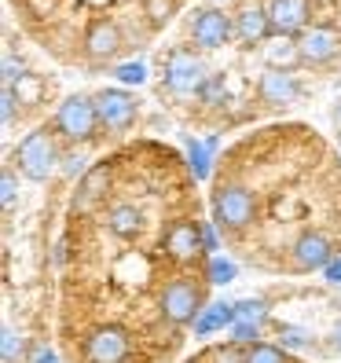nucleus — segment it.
<instances>
[{"mask_svg":"<svg viewBox=\"0 0 341 363\" xmlns=\"http://www.w3.org/2000/svg\"><path fill=\"white\" fill-rule=\"evenodd\" d=\"M257 92H261V99H264V103L283 106V103H294V99H297V81H294V74H290V70L268 67V70L261 74V81H257Z\"/></svg>","mask_w":341,"mask_h":363,"instance_id":"4468645a","label":"nucleus"},{"mask_svg":"<svg viewBox=\"0 0 341 363\" xmlns=\"http://www.w3.org/2000/svg\"><path fill=\"white\" fill-rule=\"evenodd\" d=\"M165 89L169 92H177V96H199L206 89V67H202V59L191 52V48H173L165 59Z\"/></svg>","mask_w":341,"mask_h":363,"instance_id":"20e7f679","label":"nucleus"},{"mask_svg":"<svg viewBox=\"0 0 341 363\" xmlns=\"http://www.w3.org/2000/svg\"><path fill=\"white\" fill-rule=\"evenodd\" d=\"M235 37L242 45H261L272 37V18L264 4H246L235 11Z\"/></svg>","mask_w":341,"mask_h":363,"instance_id":"ddd939ff","label":"nucleus"},{"mask_svg":"<svg viewBox=\"0 0 341 363\" xmlns=\"http://www.w3.org/2000/svg\"><path fill=\"white\" fill-rule=\"evenodd\" d=\"M199 96H202V99H206L209 106H217V103H220V99L228 96V89H224V77H220V74H209V81H206V89H202Z\"/></svg>","mask_w":341,"mask_h":363,"instance_id":"393cba45","label":"nucleus"},{"mask_svg":"<svg viewBox=\"0 0 341 363\" xmlns=\"http://www.w3.org/2000/svg\"><path fill=\"white\" fill-rule=\"evenodd\" d=\"M15 195H18V180L11 169H4L0 173V202H4V209H15Z\"/></svg>","mask_w":341,"mask_h":363,"instance_id":"b1692460","label":"nucleus"},{"mask_svg":"<svg viewBox=\"0 0 341 363\" xmlns=\"http://www.w3.org/2000/svg\"><path fill=\"white\" fill-rule=\"evenodd\" d=\"M257 213V199L250 195V187L242 184H220L213 191V224L224 231H246Z\"/></svg>","mask_w":341,"mask_h":363,"instance_id":"f03ea898","label":"nucleus"},{"mask_svg":"<svg viewBox=\"0 0 341 363\" xmlns=\"http://www.w3.org/2000/svg\"><path fill=\"white\" fill-rule=\"evenodd\" d=\"M337 52H341V37L330 26H312L297 37V59L312 62V67H323V62H330Z\"/></svg>","mask_w":341,"mask_h":363,"instance_id":"9d476101","label":"nucleus"},{"mask_svg":"<svg viewBox=\"0 0 341 363\" xmlns=\"http://www.w3.org/2000/svg\"><path fill=\"white\" fill-rule=\"evenodd\" d=\"M0 356H4V363H15L18 356H23V337H18L11 327H4V341H0Z\"/></svg>","mask_w":341,"mask_h":363,"instance_id":"5701e85b","label":"nucleus"},{"mask_svg":"<svg viewBox=\"0 0 341 363\" xmlns=\"http://www.w3.org/2000/svg\"><path fill=\"white\" fill-rule=\"evenodd\" d=\"M330 261H334V246L323 231H305L290 246V264L297 272H327Z\"/></svg>","mask_w":341,"mask_h":363,"instance_id":"1a4fd4ad","label":"nucleus"},{"mask_svg":"<svg viewBox=\"0 0 341 363\" xmlns=\"http://www.w3.org/2000/svg\"><path fill=\"white\" fill-rule=\"evenodd\" d=\"M220 327H235V305H209L202 308V315L195 319V334H213V330H220Z\"/></svg>","mask_w":341,"mask_h":363,"instance_id":"a211bd4d","label":"nucleus"},{"mask_svg":"<svg viewBox=\"0 0 341 363\" xmlns=\"http://www.w3.org/2000/svg\"><path fill=\"white\" fill-rule=\"evenodd\" d=\"M231 33H235V15H224L217 8H202V11H195V18H191V40L206 52L228 45Z\"/></svg>","mask_w":341,"mask_h":363,"instance_id":"0eeeda50","label":"nucleus"},{"mask_svg":"<svg viewBox=\"0 0 341 363\" xmlns=\"http://www.w3.org/2000/svg\"><path fill=\"white\" fill-rule=\"evenodd\" d=\"M202 224H191V220H177L173 228L165 231V253L173 257L177 264H187L202 253Z\"/></svg>","mask_w":341,"mask_h":363,"instance_id":"9b49d317","label":"nucleus"},{"mask_svg":"<svg viewBox=\"0 0 341 363\" xmlns=\"http://www.w3.org/2000/svg\"><path fill=\"white\" fill-rule=\"evenodd\" d=\"M114 74H118V81H125V84H143V81H147L143 62H121Z\"/></svg>","mask_w":341,"mask_h":363,"instance_id":"cd10ccee","label":"nucleus"},{"mask_svg":"<svg viewBox=\"0 0 341 363\" xmlns=\"http://www.w3.org/2000/svg\"><path fill=\"white\" fill-rule=\"evenodd\" d=\"M118 48H121V30H118V23H106V18H99V23L89 26V37H84V52H89V59H111Z\"/></svg>","mask_w":341,"mask_h":363,"instance_id":"2eb2a0df","label":"nucleus"},{"mask_svg":"<svg viewBox=\"0 0 341 363\" xmlns=\"http://www.w3.org/2000/svg\"><path fill=\"white\" fill-rule=\"evenodd\" d=\"M15 162H18V173H23L26 180H33V184H45V180L55 173V169H59L62 155H59V143H55V136H52L48 129H37V133H30L23 143H18Z\"/></svg>","mask_w":341,"mask_h":363,"instance_id":"f257e3e1","label":"nucleus"},{"mask_svg":"<svg viewBox=\"0 0 341 363\" xmlns=\"http://www.w3.org/2000/svg\"><path fill=\"white\" fill-rule=\"evenodd\" d=\"M187 151H191V169H195V177L206 180V177H209V155H206V147H202L199 140H191Z\"/></svg>","mask_w":341,"mask_h":363,"instance_id":"4be33fe9","label":"nucleus"},{"mask_svg":"<svg viewBox=\"0 0 341 363\" xmlns=\"http://www.w3.org/2000/svg\"><path fill=\"white\" fill-rule=\"evenodd\" d=\"M323 275H327V283H341V257H334V261L327 264Z\"/></svg>","mask_w":341,"mask_h":363,"instance_id":"473e14b6","label":"nucleus"},{"mask_svg":"<svg viewBox=\"0 0 341 363\" xmlns=\"http://www.w3.org/2000/svg\"><path fill=\"white\" fill-rule=\"evenodd\" d=\"M133 352V337L121 327H96L84 337V363H125Z\"/></svg>","mask_w":341,"mask_h":363,"instance_id":"423d86ee","label":"nucleus"},{"mask_svg":"<svg viewBox=\"0 0 341 363\" xmlns=\"http://www.w3.org/2000/svg\"><path fill=\"white\" fill-rule=\"evenodd\" d=\"M264 8H268L275 37H301L305 33V23H308L305 0H268Z\"/></svg>","mask_w":341,"mask_h":363,"instance_id":"f8f14e48","label":"nucleus"},{"mask_svg":"<svg viewBox=\"0 0 341 363\" xmlns=\"http://www.w3.org/2000/svg\"><path fill=\"white\" fill-rule=\"evenodd\" d=\"M173 0H147V15H151V23L155 26H162V23H169L173 18Z\"/></svg>","mask_w":341,"mask_h":363,"instance_id":"bb28decb","label":"nucleus"},{"mask_svg":"<svg viewBox=\"0 0 341 363\" xmlns=\"http://www.w3.org/2000/svg\"><path fill=\"white\" fill-rule=\"evenodd\" d=\"M106 184H111V165H96V169H89V173L81 177V184H77L74 209H77V213H89V209L103 199Z\"/></svg>","mask_w":341,"mask_h":363,"instance_id":"dca6fc26","label":"nucleus"},{"mask_svg":"<svg viewBox=\"0 0 341 363\" xmlns=\"http://www.w3.org/2000/svg\"><path fill=\"white\" fill-rule=\"evenodd\" d=\"M106 228H111V235H118V239H136L143 231V213L129 202H118V206L106 209Z\"/></svg>","mask_w":341,"mask_h":363,"instance_id":"f3484780","label":"nucleus"},{"mask_svg":"<svg viewBox=\"0 0 341 363\" xmlns=\"http://www.w3.org/2000/svg\"><path fill=\"white\" fill-rule=\"evenodd\" d=\"M279 337H283V349H301L308 345V334L301 327H279Z\"/></svg>","mask_w":341,"mask_h":363,"instance_id":"c85d7f7f","label":"nucleus"},{"mask_svg":"<svg viewBox=\"0 0 341 363\" xmlns=\"http://www.w3.org/2000/svg\"><path fill=\"white\" fill-rule=\"evenodd\" d=\"M99 129V114H96V99L92 96H70L55 114V133L67 143H89Z\"/></svg>","mask_w":341,"mask_h":363,"instance_id":"7ed1b4c3","label":"nucleus"},{"mask_svg":"<svg viewBox=\"0 0 341 363\" xmlns=\"http://www.w3.org/2000/svg\"><path fill=\"white\" fill-rule=\"evenodd\" d=\"M158 308H162V315L169 319V323H177V327L195 323V319L202 315V294L191 279H173L162 290Z\"/></svg>","mask_w":341,"mask_h":363,"instance_id":"39448f33","label":"nucleus"},{"mask_svg":"<svg viewBox=\"0 0 341 363\" xmlns=\"http://www.w3.org/2000/svg\"><path fill=\"white\" fill-rule=\"evenodd\" d=\"M235 264H231V261H224V257H213L209 261V283H217V286H224V283H231V279H235Z\"/></svg>","mask_w":341,"mask_h":363,"instance_id":"412c9836","label":"nucleus"},{"mask_svg":"<svg viewBox=\"0 0 341 363\" xmlns=\"http://www.w3.org/2000/svg\"><path fill=\"white\" fill-rule=\"evenodd\" d=\"M62 173L74 180V177H84L89 169H84V158H81V155H70V158H62Z\"/></svg>","mask_w":341,"mask_h":363,"instance_id":"c756f323","label":"nucleus"},{"mask_svg":"<svg viewBox=\"0 0 341 363\" xmlns=\"http://www.w3.org/2000/svg\"><path fill=\"white\" fill-rule=\"evenodd\" d=\"M96 99V114H99V129L106 133H125L136 121V99L121 89H103Z\"/></svg>","mask_w":341,"mask_h":363,"instance_id":"6e6552de","label":"nucleus"},{"mask_svg":"<svg viewBox=\"0 0 341 363\" xmlns=\"http://www.w3.org/2000/svg\"><path fill=\"white\" fill-rule=\"evenodd\" d=\"M4 106H0V114H4V125H11L15 118V84H4V99H0Z\"/></svg>","mask_w":341,"mask_h":363,"instance_id":"7c9ffc66","label":"nucleus"},{"mask_svg":"<svg viewBox=\"0 0 341 363\" xmlns=\"http://www.w3.org/2000/svg\"><path fill=\"white\" fill-rule=\"evenodd\" d=\"M337 121H341V106H337Z\"/></svg>","mask_w":341,"mask_h":363,"instance_id":"f704fd0d","label":"nucleus"},{"mask_svg":"<svg viewBox=\"0 0 341 363\" xmlns=\"http://www.w3.org/2000/svg\"><path fill=\"white\" fill-rule=\"evenodd\" d=\"M213 363H246V349L235 345V341H228V345L213 349Z\"/></svg>","mask_w":341,"mask_h":363,"instance_id":"a878e982","label":"nucleus"},{"mask_svg":"<svg viewBox=\"0 0 341 363\" xmlns=\"http://www.w3.org/2000/svg\"><path fill=\"white\" fill-rule=\"evenodd\" d=\"M246 363H286V352L279 345H268V341H257V345L246 349Z\"/></svg>","mask_w":341,"mask_h":363,"instance_id":"aec40b11","label":"nucleus"},{"mask_svg":"<svg viewBox=\"0 0 341 363\" xmlns=\"http://www.w3.org/2000/svg\"><path fill=\"white\" fill-rule=\"evenodd\" d=\"M202 246H206V253H213V250H217L220 242H217V224H202Z\"/></svg>","mask_w":341,"mask_h":363,"instance_id":"2f4dec72","label":"nucleus"},{"mask_svg":"<svg viewBox=\"0 0 341 363\" xmlns=\"http://www.w3.org/2000/svg\"><path fill=\"white\" fill-rule=\"evenodd\" d=\"M33 363H59V356H55L52 349H37V352H33Z\"/></svg>","mask_w":341,"mask_h":363,"instance_id":"72a5a7b5","label":"nucleus"},{"mask_svg":"<svg viewBox=\"0 0 341 363\" xmlns=\"http://www.w3.org/2000/svg\"><path fill=\"white\" fill-rule=\"evenodd\" d=\"M268 319V308L261 297H246V301L235 305V323H250V327H261Z\"/></svg>","mask_w":341,"mask_h":363,"instance_id":"6ab92c4d","label":"nucleus"}]
</instances>
